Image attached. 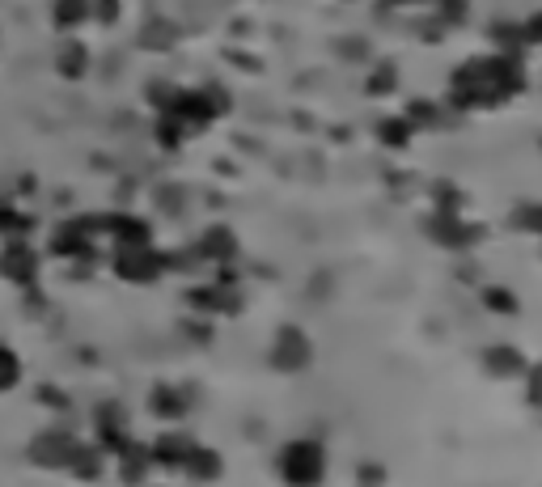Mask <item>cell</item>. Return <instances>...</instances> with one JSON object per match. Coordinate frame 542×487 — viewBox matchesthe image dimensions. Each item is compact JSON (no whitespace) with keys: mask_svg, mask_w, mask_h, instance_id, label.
Returning a JSON list of instances; mask_svg holds the SVG:
<instances>
[{"mask_svg":"<svg viewBox=\"0 0 542 487\" xmlns=\"http://www.w3.org/2000/svg\"><path fill=\"white\" fill-rule=\"evenodd\" d=\"M17 382H22V360H17L13 348L0 344V390H13Z\"/></svg>","mask_w":542,"mask_h":487,"instance_id":"6","label":"cell"},{"mask_svg":"<svg viewBox=\"0 0 542 487\" xmlns=\"http://www.w3.org/2000/svg\"><path fill=\"white\" fill-rule=\"evenodd\" d=\"M51 17H56V26H60V30L85 26V17H89V0H56V5H51Z\"/></svg>","mask_w":542,"mask_h":487,"instance_id":"4","label":"cell"},{"mask_svg":"<svg viewBox=\"0 0 542 487\" xmlns=\"http://www.w3.org/2000/svg\"><path fill=\"white\" fill-rule=\"evenodd\" d=\"M115 13H119V5H115V0H102V5H98V17H102V22H111Z\"/></svg>","mask_w":542,"mask_h":487,"instance_id":"9","label":"cell"},{"mask_svg":"<svg viewBox=\"0 0 542 487\" xmlns=\"http://www.w3.org/2000/svg\"><path fill=\"white\" fill-rule=\"evenodd\" d=\"M115 267H119V276H128V280H153V276H157V263H153L149 255H140L136 246L123 250Z\"/></svg>","mask_w":542,"mask_h":487,"instance_id":"3","label":"cell"},{"mask_svg":"<svg viewBox=\"0 0 542 487\" xmlns=\"http://www.w3.org/2000/svg\"><path fill=\"white\" fill-rule=\"evenodd\" d=\"M30 216L26 212H17V208H0V233L5 238H22V233H30Z\"/></svg>","mask_w":542,"mask_h":487,"instance_id":"7","label":"cell"},{"mask_svg":"<svg viewBox=\"0 0 542 487\" xmlns=\"http://www.w3.org/2000/svg\"><path fill=\"white\" fill-rule=\"evenodd\" d=\"M0 276L13 280V284H34L39 276V263H34V250L26 242H13L0 250Z\"/></svg>","mask_w":542,"mask_h":487,"instance_id":"1","label":"cell"},{"mask_svg":"<svg viewBox=\"0 0 542 487\" xmlns=\"http://www.w3.org/2000/svg\"><path fill=\"white\" fill-rule=\"evenodd\" d=\"M72 449H77V445H72L64 432H51V437H39V441L30 445V458L39 462V466H68Z\"/></svg>","mask_w":542,"mask_h":487,"instance_id":"2","label":"cell"},{"mask_svg":"<svg viewBox=\"0 0 542 487\" xmlns=\"http://www.w3.org/2000/svg\"><path fill=\"white\" fill-rule=\"evenodd\" d=\"M111 225H115V233H119V238L128 242V246H144V238H149V233H144V225H140V221H128V216H119V221H111Z\"/></svg>","mask_w":542,"mask_h":487,"instance_id":"8","label":"cell"},{"mask_svg":"<svg viewBox=\"0 0 542 487\" xmlns=\"http://www.w3.org/2000/svg\"><path fill=\"white\" fill-rule=\"evenodd\" d=\"M56 68L64 72V77H85V68H89V51L81 47V43H64L60 47V60H56Z\"/></svg>","mask_w":542,"mask_h":487,"instance_id":"5","label":"cell"}]
</instances>
